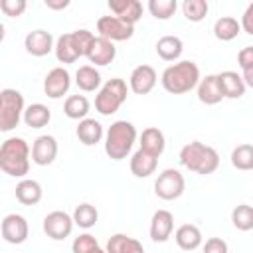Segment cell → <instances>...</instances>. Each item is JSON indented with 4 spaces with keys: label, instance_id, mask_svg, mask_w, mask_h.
<instances>
[{
    "label": "cell",
    "instance_id": "1",
    "mask_svg": "<svg viewBox=\"0 0 253 253\" xmlns=\"http://www.w3.org/2000/svg\"><path fill=\"white\" fill-rule=\"evenodd\" d=\"M0 170L12 178L30 172V144L22 136H10L0 146Z\"/></svg>",
    "mask_w": 253,
    "mask_h": 253
},
{
    "label": "cell",
    "instance_id": "2",
    "mask_svg": "<svg viewBox=\"0 0 253 253\" xmlns=\"http://www.w3.org/2000/svg\"><path fill=\"white\" fill-rule=\"evenodd\" d=\"M200 79V67L190 59H182L178 63L168 65L160 77L162 87L172 95H184L192 91Z\"/></svg>",
    "mask_w": 253,
    "mask_h": 253
},
{
    "label": "cell",
    "instance_id": "3",
    "mask_svg": "<svg viewBox=\"0 0 253 253\" xmlns=\"http://www.w3.org/2000/svg\"><path fill=\"white\" fill-rule=\"evenodd\" d=\"M136 142V128L130 121H115L105 134V152L111 160H123Z\"/></svg>",
    "mask_w": 253,
    "mask_h": 253
},
{
    "label": "cell",
    "instance_id": "4",
    "mask_svg": "<svg viewBox=\"0 0 253 253\" xmlns=\"http://www.w3.org/2000/svg\"><path fill=\"white\" fill-rule=\"evenodd\" d=\"M126 93H128V87H126L125 79L113 77V79L105 81V85L99 89V93L95 97V111L103 117L115 115L121 109V105L126 101Z\"/></svg>",
    "mask_w": 253,
    "mask_h": 253
},
{
    "label": "cell",
    "instance_id": "5",
    "mask_svg": "<svg viewBox=\"0 0 253 253\" xmlns=\"http://www.w3.org/2000/svg\"><path fill=\"white\" fill-rule=\"evenodd\" d=\"M26 109L24 103V95L18 89H2L0 91V130L10 132L14 130L20 121H22V113Z\"/></svg>",
    "mask_w": 253,
    "mask_h": 253
},
{
    "label": "cell",
    "instance_id": "6",
    "mask_svg": "<svg viewBox=\"0 0 253 253\" xmlns=\"http://www.w3.org/2000/svg\"><path fill=\"white\" fill-rule=\"evenodd\" d=\"M184 190H186V180L180 174V170H176V168L162 170L154 182V194L166 202L178 200L184 194Z\"/></svg>",
    "mask_w": 253,
    "mask_h": 253
},
{
    "label": "cell",
    "instance_id": "7",
    "mask_svg": "<svg viewBox=\"0 0 253 253\" xmlns=\"http://www.w3.org/2000/svg\"><path fill=\"white\" fill-rule=\"evenodd\" d=\"M97 32L99 38H105L109 42H126L134 34V26L123 22L117 16H101L97 20Z\"/></svg>",
    "mask_w": 253,
    "mask_h": 253
},
{
    "label": "cell",
    "instance_id": "8",
    "mask_svg": "<svg viewBox=\"0 0 253 253\" xmlns=\"http://www.w3.org/2000/svg\"><path fill=\"white\" fill-rule=\"evenodd\" d=\"M0 235L10 245H22L30 235V225L24 215L20 213H8L0 221Z\"/></svg>",
    "mask_w": 253,
    "mask_h": 253
},
{
    "label": "cell",
    "instance_id": "9",
    "mask_svg": "<svg viewBox=\"0 0 253 253\" xmlns=\"http://www.w3.org/2000/svg\"><path fill=\"white\" fill-rule=\"evenodd\" d=\"M73 219L67 211H61V210H55V211H49L45 217H43V231L49 239L53 241H61L65 237L71 235L73 231Z\"/></svg>",
    "mask_w": 253,
    "mask_h": 253
},
{
    "label": "cell",
    "instance_id": "10",
    "mask_svg": "<svg viewBox=\"0 0 253 253\" xmlns=\"http://www.w3.org/2000/svg\"><path fill=\"white\" fill-rule=\"evenodd\" d=\"M57 140L51 134H42L34 140L32 148H30V156L32 162L38 166H49L55 158H57Z\"/></svg>",
    "mask_w": 253,
    "mask_h": 253
},
{
    "label": "cell",
    "instance_id": "11",
    "mask_svg": "<svg viewBox=\"0 0 253 253\" xmlns=\"http://www.w3.org/2000/svg\"><path fill=\"white\" fill-rule=\"evenodd\" d=\"M156 79H158V75L152 65H146V63L136 65L128 77V89L136 95H148L154 89Z\"/></svg>",
    "mask_w": 253,
    "mask_h": 253
},
{
    "label": "cell",
    "instance_id": "12",
    "mask_svg": "<svg viewBox=\"0 0 253 253\" xmlns=\"http://www.w3.org/2000/svg\"><path fill=\"white\" fill-rule=\"evenodd\" d=\"M71 87V75L65 67H53L43 79V91L49 99H61Z\"/></svg>",
    "mask_w": 253,
    "mask_h": 253
},
{
    "label": "cell",
    "instance_id": "13",
    "mask_svg": "<svg viewBox=\"0 0 253 253\" xmlns=\"http://www.w3.org/2000/svg\"><path fill=\"white\" fill-rule=\"evenodd\" d=\"M53 36L47 30H32L24 38V47L34 57H43L53 49Z\"/></svg>",
    "mask_w": 253,
    "mask_h": 253
},
{
    "label": "cell",
    "instance_id": "14",
    "mask_svg": "<svg viewBox=\"0 0 253 253\" xmlns=\"http://www.w3.org/2000/svg\"><path fill=\"white\" fill-rule=\"evenodd\" d=\"M174 231V215L168 210H156L150 219V237L156 243H164L170 239Z\"/></svg>",
    "mask_w": 253,
    "mask_h": 253
},
{
    "label": "cell",
    "instance_id": "15",
    "mask_svg": "<svg viewBox=\"0 0 253 253\" xmlns=\"http://www.w3.org/2000/svg\"><path fill=\"white\" fill-rule=\"evenodd\" d=\"M85 57H87L91 63H95V65H109V63H113V59L117 57V47H115L113 42L95 36Z\"/></svg>",
    "mask_w": 253,
    "mask_h": 253
},
{
    "label": "cell",
    "instance_id": "16",
    "mask_svg": "<svg viewBox=\"0 0 253 253\" xmlns=\"http://www.w3.org/2000/svg\"><path fill=\"white\" fill-rule=\"evenodd\" d=\"M217 77V85L221 89L223 99H241L245 95V83L241 79V75L237 71H221L215 75Z\"/></svg>",
    "mask_w": 253,
    "mask_h": 253
},
{
    "label": "cell",
    "instance_id": "17",
    "mask_svg": "<svg viewBox=\"0 0 253 253\" xmlns=\"http://www.w3.org/2000/svg\"><path fill=\"white\" fill-rule=\"evenodd\" d=\"M109 10L130 26L142 18V4L138 0H109Z\"/></svg>",
    "mask_w": 253,
    "mask_h": 253
},
{
    "label": "cell",
    "instance_id": "18",
    "mask_svg": "<svg viewBox=\"0 0 253 253\" xmlns=\"http://www.w3.org/2000/svg\"><path fill=\"white\" fill-rule=\"evenodd\" d=\"M140 142V150L142 152H146V154H150V156H154V158H158L162 152H164V148H166V138H164V132L158 128V126H148V128H144L142 132H140V138H138Z\"/></svg>",
    "mask_w": 253,
    "mask_h": 253
},
{
    "label": "cell",
    "instance_id": "19",
    "mask_svg": "<svg viewBox=\"0 0 253 253\" xmlns=\"http://www.w3.org/2000/svg\"><path fill=\"white\" fill-rule=\"evenodd\" d=\"M42 196H43V190H42V184L38 180L22 178L16 184V200L22 206H36V204H40Z\"/></svg>",
    "mask_w": 253,
    "mask_h": 253
},
{
    "label": "cell",
    "instance_id": "20",
    "mask_svg": "<svg viewBox=\"0 0 253 253\" xmlns=\"http://www.w3.org/2000/svg\"><path fill=\"white\" fill-rule=\"evenodd\" d=\"M75 134H77V138H79L81 144H85V146H95V144L101 142V138H103V125H101L99 121H95V119L85 117V119L79 121L77 128H75Z\"/></svg>",
    "mask_w": 253,
    "mask_h": 253
},
{
    "label": "cell",
    "instance_id": "21",
    "mask_svg": "<svg viewBox=\"0 0 253 253\" xmlns=\"http://www.w3.org/2000/svg\"><path fill=\"white\" fill-rule=\"evenodd\" d=\"M174 239L176 245L184 251H194L202 245V231L198 225L194 223H182L176 231H174Z\"/></svg>",
    "mask_w": 253,
    "mask_h": 253
},
{
    "label": "cell",
    "instance_id": "22",
    "mask_svg": "<svg viewBox=\"0 0 253 253\" xmlns=\"http://www.w3.org/2000/svg\"><path fill=\"white\" fill-rule=\"evenodd\" d=\"M22 119H24L26 126H30V128H43L51 121V111L43 103H32L24 109Z\"/></svg>",
    "mask_w": 253,
    "mask_h": 253
},
{
    "label": "cell",
    "instance_id": "23",
    "mask_svg": "<svg viewBox=\"0 0 253 253\" xmlns=\"http://www.w3.org/2000/svg\"><path fill=\"white\" fill-rule=\"evenodd\" d=\"M105 253H144V247L134 237H128L125 233H115L109 237Z\"/></svg>",
    "mask_w": 253,
    "mask_h": 253
},
{
    "label": "cell",
    "instance_id": "24",
    "mask_svg": "<svg viewBox=\"0 0 253 253\" xmlns=\"http://www.w3.org/2000/svg\"><path fill=\"white\" fill-rule=\"evenodd\" d=\"M196 87H198V99H200V103H204V105H217V103L223 99L215 75H206L204 79L198 81Z\"/></svg>",
    "mask_w": 253,
    "mask_h": 253
},
{
    "label": "cell",
    "instance_id": "25",
    "mask_svg": "<svg viewBox=\"0 0 253 253\" xmlns=\"http://www.w3.org/2000/svg\"><path fill=\"white\" fill-rule=\"evenodd\" d=\"M184 51V43L178 36H162L158 42H156V53L160 59L164 61H176Z\"/></svg>",
    "mask_w": 253,
    "mask_h": 253
},
{
    "label": "cell",
    "instance_id": "26",
    "mask_svg": "<svg viewBox=\"0 0 253 253\" xmlns=\"http://www.w3.org/2000/svg\"><path fill=\"white\" fill-rule=\"evenodd\" d=\"M156 166H158V158L142 152L140 148L130 156V172L136 178H148L150 174L156 172Z\"/></svg>",
    "mask_w": 253,
    "mask_h": 253
},
{
    "label": "cell",
    "instance_id": "27",
    "mask_svg": "<svg viewBox=\"0 0 253 253\" xmlns=\"http://www.w3.org/2000/svg\"><path fill=\"white\" fill-rule=\"evenodd\" d=\"M206 146H208V144H204V142H200V140H192V142L184 144L182 150H180V164H182L184 168L196 172L198 166H200V160H202V156H204V152H206Z\"/></svg>",
    "mask_w": 253,
    "mask_h": 253
},
{
    "label": "cell",
    "instance_id": "28",
    "mask_svg": "<svg viewBox=\"0 0 253 253\" xmlns=\"http://www.w3.org/2000/svg\"><path fill=\"white\" fill-rule=\"evenodd\" d=\"M75 85L85 93L97 91L101 87V73L93 65H81L75 71Z\"/></svg>",
    "mask_w": 253,
    "mask_h": 253
},
{
    "label": "cell",
    "instance_id": "29",
    "mask_svg": "<svg viewBox=\"0 0 253 253\" xmlns=\"http://www.w3.org/2000/svg\"><path fill=\"white\" fill-rule=\"evenodd\" d=\"M239 32H241V26L233 16H221L213 24V36L219 42H231L237 38Z\"/></svg>",
    "mask_w": 253,
    "mask_h": 253
},
{
    "label": "cell",
    "instance_id": "30",
    "mask_svg": "<svg viewBox=\"0 0 253 253\" xmlns=\"http://www.w3.org/2000/svg\"><path fill=\"white\" fill-rule=\"evenodd\" d=\"M89 109H91V105H89V99L85 95H69L63 103V113L73 121L85 119Z\"/></svg>",
    "mask_w": 253,
    "mask_h": 253
},
{
    "label": "cell",
    "instance_id": "31",
    "mask_svg": "<svg viewBox=\"0 0 253 253\" xmlns=\"http://www.w3.org/2000/svg\"><path fill=\"white\" fill-rule=\"evenodd\" d=\"M71 219H73L75 225H79V227H83V229H89V227H93V225L97 223L99 211H97L95 206H91V204L85 202V204H79V206L73 210Z\"/></svg>",
    "mask_w": 253,
    "mask_h": 253
},
{
    "label": "cell",
    "instance_id": "32",
    "mask_svg": "<svg viewBox=\"0 0 253 253\" xmlns=\"http://www.w3.org/2000/svg\"><path fill=\"white\" fill-rule=\"evenodd\" d=\"M53 51H55V57H57L59 63H73V61L79 59V55H77V51H75V47L71 43V36L69 34H63V36H59L55 40Z\"/></svg>",
    "mask_w": 253,
    "mask_h": 253
},
{
    "label": "cell",
    "instance_id": "33",
    "mask_svg": "<svg viewBox=\"0 0 253 253\" xmlns=\"http://www.w3.org/2000/svg\"><path fill=\"white\" fill-rule=\"evenodd\" d=\"M231 164H233V168H237L241 172L251 170L253 168V146L249 142L235 146L231 150Z\"/></svg>",
    "mask_w": 253,
    "mask_h": 253
},
{
    "label": "cell",
    "instance_id": "34",
    "mask_svg": "<svg viewBox=\"0 0 253 253\" xmlns=\"http://www.w3.org/2000/svg\"><path fill=\"white\" fill-rule=\"evenodd\" d=\"M231 223L239 231H251L253 229V208L249 204H239L231 211Z\"/></svg>",
    "mask_w": 253,
    "mask_h": 253
},
{
    "label": "cell",
    "instance_id": "35",
    "mask_svg": "<svg viewBox=\"0 0 253 253\" xmlns=\"http://www.w3.org/2000/svg\"><path fill=\"white\" fill-rule=\"evenodd\" d=\"M178 2L176 0H150L148 2V12L156 20H170L176 14Z\"/></svg>",
    "mask_w": 253,
    "mask_h": 253
},
{
    "label": "cell",
    "instance_id": "36",
    "mask_svg": "<svg viewBox=\"0 0 253 253\" xmlns=\"http://www.w3.org/2000/svg\"><path fill=\"white\" fill-rule=\"evenodd\" d=\"M208 10L210 6L206 0H184L182 4V12L190 22H202L208 16Z\"/></svg>",
    "mask_w": 253,
    "mask_h": 253
},
{
    "label": "cell",
    "instance_id": "37",
    "mask_svg": "<svg viewBox=\"0 0 253 253\" xmlns=\"http://www.w3.org/2000/svg\"><path fill=\"white\" fill-rule=\"evenodd\" d=\"M69 36H71V43H73L77 55H79V57H81V55H87V51H89V47H91V42H93L95 34L89 32V30H85V28H81V30L71 32Z\"/></svg>",
    "mask_w": 253,
    "mask_h": 253
},
{
    "label": "cell",
    "instance_id": "38",
    "mask_svg": "<svg viewBox=\"0 0 253 253\" xmlns=\"http://www.w3.org/2000/svg\"><path fill=\"white\" fill-rule=\"evenodd\" d=\"M217 166H219V154H217V150L211 148V146H206V152H204V156L200 160V166H198L196 174H202V176L213 174L217 170Z\"/></svg>",
    "mask_w": 253,
    "mask_h": 253
},
{
    "label": "cell",
    "instance_id": "39",
    "mask_svg": "<svg viewBox=\"0 0 253 253\" xmlns=\"http://www.w3.org/2000/svg\"><path fill=\"white\" fill-rule=\"evenodd\" d=\"M95 247H99V243H97V239H95L91 233H81V235L75 237L73 243H71V251H73V253H89V251H93Z\"/></svg>",
    "mask_w": 253,
    "mask_h": 253
},
{
    "label": "cell",
    "instance_id": "40",
    "mask_svg": "<svg viewBox=\"0 0 253 253\" xmlns=\"http://www.w3.org/2000/svg\"><path fill=\"white\" fill-rule=\"evenodd\" d=\"M28 4L26 0H0V10L8 18H20L26 12Z\"/></svg>",
    "mask_w": 253,
    "mask_h": 253
},
{
    "label": "cell",
    "instance_id": "41",
    "mask_svg": "<svg viewBox=\"0 0 253 253\" xmlns=\"http://www.w3.org/2000/svg\"><path fill=\"white\" fill-rule=\"evenodd\" d=\"M227 243L221 237H210L204 243V253H227Z\"/></svg>",
    "mask_w": 253,
    "mask_h": 253
},
{
    "label": "cell",
    "instance_id": "42",
    "mask_svg": "<svg viewBox=\"0 0 253 253\" xmlns=\"http://www.w3.org/2000/svg\"><path fill=\"white\" fill-rule=\"evenodd\" d=\"M237 61H239L241 71L253 69V45H245V47L237 53Z\"/></svg>",
    "mask_w": 253,
    "mask_h": 253
},
{
    "label": "cell",
    "instance_id": "43",
    "mask_svg": "<svg viewBox=\"0 0 253 253\" xmlns=\"http://www.w3.org/2000/svg\"><path fill=\"white\" fill-rule=\"evenodd\" d=\"M239 26L243 28L245 34L253 36V4H249L247 10L243 12V18H241V24H239Z\"/></svg>",
    "mask_w": 253,
    "mask_h": 253
},
{
    "label": "cell",
    "instance_id": "44",
    "mask_svg": "<svg viewBox=\"0 0 253 253\" xmlns=\"http://www.w3.org/2000/svg\"><path fill=\"white\" fill-rule=\"evenodd\" d=\"M49 10H65L69 6V0H45L43 2Z\"/></svg>",
    "mask_w": 253,
    "mask_h": 253
},
{
    "label": "cell",
    "instance_id": "45",
    "mask_svg": "<svg viewBox=\"0 0 253 253\" xmlns=\"http://www.w3.org/2000/svg\"><path fill=\"white\" fill-rule=\"evenodd\" d=\"M4 36H6V28H4V24L0 22V43L4 42Z\"/></svg>",
    "mask_w": 253,
    "mask_h": 253
},
{
    "label": "cell",
    "instance_id": "46",
    "mask_svg": "<svg viewBox=\"0 0 253 253\" xmlns=\"http://www.w3.org/2000/svg\"><path fill=\"white\" fill-rule=\"evenodd\" d=\"M89 253H105V249H101V247H95L93 251H89Z\"/></svg>",
    "mask_w": 253,
    "mask_h": 253
}]
</instances>
